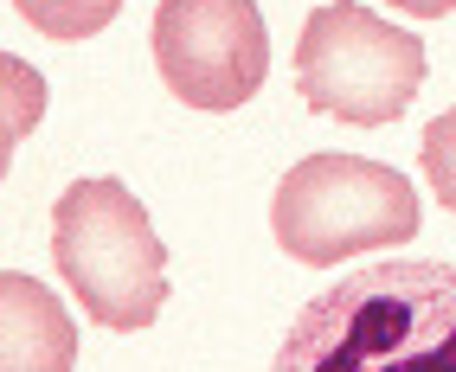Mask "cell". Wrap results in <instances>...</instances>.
Segmentation results:
<instances>
[{
	"label": "cell",
	"mask_w": 456,
	"mask_h": 372,
	"mask_svg": "<svg viewBox=\"0 0 456 372\" xmlns=\"http://www.w3.org/2000/svg\"><path fill=\"white\" fill-rule=\"evenodd\" d=\"M418 225L411 180L367 154H309L277 180L270 199V231L309 270H334L360 251H399Z\"/></svg>",
	"instance_id": "3957f363"
},
{
	"label": "cell",
	"mask_w": 456,
	"mask_h": 372,
	"mask_svg": "<svg viewBox=\"0 0 456 372\" xmlns=\"http://www.w3.org/2000/svg\"><path fill=\"white\" fill-rule=\"evenodd\" d=\"M161 84L187 109H238L270 77V33L257 0H161L155 13Z\"/></svg>",
	"instance_id": "5b68a950"
},
{
	"label": "cell",
	"mask_w": 456,
	"mask_h": 372,
	"mask_svg": "<svg viewBox=\"0 0 456 372\" xmlns=\"http://www.w3.org/2000/svg\"><path fill=\"white\" fill-rule=\"evenodd\" d=\"M52 270L97 328L135 334L167 308V244L123 180H71L52 206Z\"/></svg>",
	"instance_id": "7a4b0ae2"
},
{
	"label": "cell",
	"mask_w": 456,
	"mask_h": 372,
	"mask_svg": "<svg viewBox=\"0 0 456 372\" xmlns=\"http://www.w3.org/2000/svg\"><path fill=\"white\" fill-rule=\"evenodd\" d=\"M418 167H424V180H431L437 206L456 219V109H444V116H431V122H424Z\"/></svg>",
	"instance_id": "9c48e42d"
},
{
	"label": "cell",
	"mask_w": 456,
	"mask_h": 372,
	"mask_svg": "<svg viewBox=\"0 0 456 372\" xmlns=\"http://www.w3.org/2000/svg\"><path fill=\"white\" fill-rule=\"evenodd\" d=\"M45 103H52L45 77L26 65V58L0 52V180H7V167H13V148L45 122Z\"/></svg>",
	"instance_id": "52a82bcc"
},
{
	"label": "cell",
	"mask_w": 456,
	"mask_h": 372,
	"mask_svg": "<svg viewBox=\"0 0 456 372\" xmlns=\"http://www.w3.org/2000/svg\"><path fill=\"white\" fill-rule=\"evenodd\" d=\"M0 372H77L71 308L20 270H0Z\"/></svg>",
	"instance_id": "8992f818"
},
{
	"label": "cell",
	"mask_w": 456,
	"mask_h": 372,
	"mask_svg": "<svg viewBox=\"0 0 456 372\" xmlns=\"http://www.w3.org/2000/svg\"><path fill=\"white\" fill-rule=\"evenodd\" d=\"M392 13H418V20H444V13H456V0H386Z\"/></svg>",
	"instance_id": "30bf717a"
},
{
	"label": "cell",
	"mask_w": 456,
	"mask_h": 372,
	"mask_svg": "<svg viewBox=\"0 0 456 372\" xmlns=\"http://www.w3.org/2000/svg\"><path fill=\"white\" fill-rule=\"evenodd\" d=\"M270 372H456V263L386 257L296 308Z\"/></svg>",
	"instance_id": "6da1fadb"
},
{
	"label": "cell",
	"mask_w": 456,
	"mask_h": 372,
	"mask_svg": "<svg viewBox=\"0 0 456 372\" xmlns=\"http://www.w3.org/2000/svg\"><path fill=\"white\" fill-rule=\"evenodd\" d=\"M424 84V39L367 13L360 0H328L296 39V90L315 116L386 129L399 122Z\"/></svg>",
	"instance_id": "277c9868"
},
{
	"label": "cell",
	"mask_w": 456,
	"mask_h": 372,
	"mask_svg": "<svg viewBox=\"0 0 456 372\" xmlns=\"http://www.w3.org/2000/svg\"><path fill=\"white\" fill-rule=\"evenodd\" d=\"M13 7L33 33H45L58 45H77V39H97L123 13V0H13Z\"/></svg>",
	"instance_id": "ba28073f"
}]
</instances>
